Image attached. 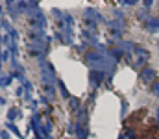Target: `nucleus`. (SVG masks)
I'll use <instances>...</instances> for the list:
<instances>
[{"label":"nucleus","mask_w":159,"mask_h":139,"mask_svg":"<svg viewBox=\"0 0 159 139\" xmlns=\"http://www.w3.org/2000/svg\"><path fill=\"white\" fill-rule=\"evenodd\" d=\"M28 48H30V52L33 54V56H43V52H45V48H46V45H45V41H41V39H33L32 43L28 45Z\"/></svg>","instance_id":"nucleus-3"},{"label":"nucleus","mask_w":159,"mask_h":139,"mask_svg":"<svg viewBox=\"0 0 159 139\" xmlns=\"http://www.w3.org/2000/svg\"><path fill=\"white\" fill-rule=\"evenodd\" d=\"M76 135H78V139H87V132L81 126V122L78 124V128H76Z\"/></svg>","instance_id":"nucleus-9"},{"label":"nucleus","mask_w":159,"mask_h":139,"mask_svg":"<svg viewBox=\"0 0 159 139\" xmlns=\"http://www.w3.org/2000/svg\"><path fill=\"white\" fill-rule=\"evenodd\" d=\"M126 134H128V137H130V139H135V135H133V132H131V130H128Z\"/></svg>","instance_id":"nucleus-17"},{"label":"nucleus","mask_w":159,"mask_h":139,"mask_svg":"<svg viewBox=\"0 0 159 139\" xmlns=\"http://www.w3.org/2000/svg\"><path fill=\"white\" fill-rule=\"evenodd\" d=\"M2 139H9V134H8V132H6V130L2 132Z\"/></svg>","instance_id":"nucleus-18"},{"label":"nucleus","mask_w":159,"mask_h":139,"mask_svg":"<svg viewBox=\"0 0 159 139\" xmlns=\"http://www.w3.org/2000/svg\"><path fill=\"white\" fill-rule=\"evenodd\" d=\"M8 59H11V54H9V50H4L2 52V61H8Z\"/></svg>","instance_id":"nucleus-15"},{"label":"nucleus","mask_w":159,"mask_h":139,"mask_svg":"<svg viewBox=\"0 0 159 139\" xmlns=\"http://www.w3.org/2000/svg\"><path fill=\"white\" fill-rule=\"evenodd\" d=\"M39 67H41V74H43V82H45L46 93L54 96V78H56V76H54V69L43 58H39Z\"/></svg>","instance_id":"nucleus-1"},{"label":"nucleus","mask_w":159,"mask_h":139,"mask_svg":"<svg viewBox=\"0 0 159 139\" xmlns=\"http://www.w3.org/2000/svg\"><path fill=\"white\" fill-rule=\"evenodd\" d=\"M19 115H20V111H19L17 108H11V109H8V119H9L11 122H13V121H15V119H17V117H19Z\"/></svg>","instance_id":"nucleus-8"},{"label":"nucleus","mask_w":159,"mask_h":139,"mask_svg":"<svg viewBox=\"0 0 159 139\" xmlns=\"http://www.w3.org/2000/svg\"><path fill=\"white\" fill-rule=\"evenodd\" d=\"M85 17L91 20V22H100V20H104L100 13L96 11V9H93V8H87V9H85Z\"/></svg>","instance_id":"nucleus-5"},{"label":"nucleus","mask_w":159,"mask_h":139,"mask_svg":"<svg viewBox=\"0 0 159 139\" xmlns=\"http://www.w3.org/2000/svg\"><path fill=\"white\" fill-rule=\"evenodd\" d=\"M141 78H142V82H146V83L154 82V78H155V69H152V67H144L142 71H141Z\"/></svg>","instance_id":"nucleus-4"},{"label":"nucleus","mask_w":159,"mask_h":139,"mask_svg":"<svg viewBox=\"0 0 159 139\" xmlns=\"http://www.w3.org/2000/svg\"><path fill=\"white\" fill-rule=\"evenodd\" d=\"M135 0H122V6H133Z\"/></svg>","instance_id":"nucleus-16"},{"label":"nucleus","mask_w":159,"mask_h":139,"mask_svg":"<svg viewBox=\"0 0 159 139\" xmlns=\"http://www.w3.org/2000/svg\"><path fill=\"white\" fill-rule=\"evenodd\" d=\"M58 85H59V89H61V95L67 98V96H68V91L65 89V83H63V82H58Z\"/></svg>","instance_id":"nucleus-12"},{"label":"nucleus","mask_w":159,"mask_h":139,"mask_svg":"<svg viewBox=\"0 0 159 139\" xmlns=\"http://www.w3.org/2000/svg\"><path fill=\"white\" fill-rule=\"evenodd\" d=\"M146 30L148 32H159V19H148L146 20Z\"/></svg>","instance_id":"nucleus-6"},{"label":"nucleus","mask_w":159,"mask_h":139,"mask_svg":"<svg viewBox=\"0 0 159 139\" xmlns=\"http://www.w3.org/2000/svg\"><path fill=\"white\" fill-rule=\"evenodd\" d=\"M11 82V76L9 74H2V89H6V85H9Z\"/></svg>","instance_id":"nucleus-10"},{"label":"nucleus","mask_w":159,"mask_h":139,"mask_svg":"<svg viewBox=\"0 0 159 139\" xmlns=\"http://www.w3.org/2000/svg\"><path fill=\"white\" fill-rule=\"evenodd\" d=\"M102 78H104V72L102 71H91V82L94 83V85H100Z\"/></svg>","instance_id":"nucleus-7"},{"label":"nucleus","mask_w":159,"mask_h":139,"mask_svg":"<svg viewBox=\"0 0 159 139\" xmlns=\"http://www.w3.org/2000/svg\"><path fill=\"white\" fill-rule=\"evenodd\" d=\"M71 108H72V111H80V102H78V98H71Z\"/></svg>","instance_id":"nucleus-11"},{"label":"nucleus","mask_w":159,"mask_h":139,"mask_svg":"<svg viewBox=\"0 0 159 139\" xmlns=\"http://www.w3.org/2000/svg\"><path fill=\"white\" fill-rule=\"evenodd\" d=\"M152 93H154L155 96H159V82H155L154 85H152Z\"/></svg>","instance_id":"nucleus-14"},{"label":"nucleus","mask_w":159,"mask_h":139,"mask_svg":"<svg viewBox=\"0 0 159 139\" xmlns=\"http://www.w3.org/2000/svg\"><path fill=\"white\" fill-rule=\"evenodd\" d=\"M131 59H133V65L135 67H144V65L148 63V59H150V52L146 50V48L137 46L135 52L131 54Z\"/></svg>","instance_id":"nucleus-2"},{"label":"nucleus","mask_w":159,"mask_h":139,"mask_svg":"<svg viewBox=\"0 0 159 139\" xmlns=\"http://www.w3.org/2000/svg\"><path fill=\"white\" fill-rule=\"evenodd\" d=\"M8 128H9V130L13 132V134H17L19 137H22V134H19V128H17V126H15V124H13V122H9V124H8Z\"/></svg>","instance_id":"nucleus-13"}]
</instances>
